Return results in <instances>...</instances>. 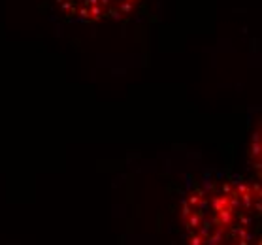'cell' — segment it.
<instances>
[{"label": "cell", "mask_w": 262, "mask_h": 245, "mask_svg": "<svg viewBox=\"0 0 262 245\" xmlns=\"http://www.w3.org/2000/svg\"><path fill=\"white\" fill-rule=\"evenodd\" d=\"M59 12L76 23L121 21L136 12L142 0H53Z\"/></svg>", "instance_id": "obj_2"}, {"label": "cell", "mask_w": 262, "mask_h": 245, "mask_svg": "<svg viewBox=\"0 0 262 245\" xmlns=\"http://www.w3.org/2000/svg\"><path fill=\"white\" fill-rule=\"evenodd\" d=\"M189 245H262L260 187L230 175L198 181L183 198Z\"/></svg>", "instance_id": "obj_1"}]
</instances>
